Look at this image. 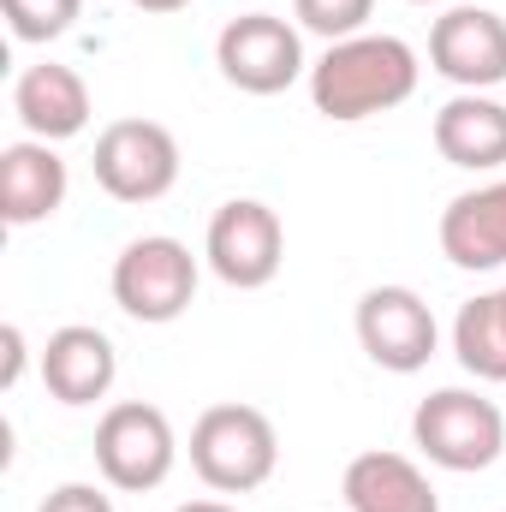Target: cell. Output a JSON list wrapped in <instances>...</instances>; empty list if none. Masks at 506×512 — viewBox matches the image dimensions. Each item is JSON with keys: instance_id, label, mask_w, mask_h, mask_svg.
Returning <instances> with one entry per match:
<instances>
[{"instance_id": "obj_12", "label": "cell", "mask_w": 506, "mask_h": 512, "mask_svg": "<svg viewBox=\"0 0 506 512\" xmlns=\"http://www.w3.org/2000/svg\"><path fill=\"white\" fill-rule=\"evenodd\" d=\"M66 191H72V173L54 155V143L18 137L0 149V221L6 227H36V221L60 215Z\"/></svg>"}, {"instance_id": "obj_1", "label": "cell", "mask_w": 506, "mask_h": 512, "mask_svg": "<svg viewBox=\"0 0 506 512\" xmlns=\"http://www.w3.org/2000/svg\"><path fill=\"white\" fill-rule=\"evenodd\" d=\"M417 48L399 42V36H346V42H328V54L310 66V102L322 120L334 126H352V120H370V114H387L399 102L417 96Z\"/></svg>"}, {"instance_id": "obj_13", "label": "cell", "mask_w": 506, "mask_h": 512, "mask_svg": "<svg viewBox=\"0 0 506 512\" xmlns=\"http://www.w3.org/2000/svg\"><path fill=\"white\" fill-rule=\"evenodd\" d=\"M441 256L465 274L506 268V179L459 191L441 209Z\"/></svg>"}, {"instance_id": "obj_15", "label": "cell", "mask_w": 506, "mask_h": 512, "mask_svg": "<svg viewBox=\"0 0 506 512\" xmlns=\"http://www.w3.org/2000/svg\"><path fill=\"white\" fill-rule=\"evenodd\" d=\"M435 149H441V161H453L465 173L506 167V102L483 96V90H459L435 114Z\"/></svg>"}, {"instance_id": "obj_2", "label": "cell", "mask_w": 506, "mask_h": 512, "mask_svg": "<svg viewBox=\"0 0 506 512\" xmlns=\"http://www.w3.org/2000/svg\"><path fill=\"white\" fill-rule=\"evenodd\" d=\"M191 471L215 495H251L280 471V435L256 405H209L191 423Z\"/></svg>"}, {"instance_id": "obj_18", "label": "cell", "mask_w": 506, "mask_h": 512, "mask_svg": "<svg viewBox=\"0 0 506 512\" xmlns=\"http://www.w3.org/2000/svg\"><path fill=\"white\" fill-rule=\"evenodd\" d=\"M78 6L84 0H0V12H6V24H12L18 42H54V36H66L78 24Z\"/></svg>"}, {"instance_id": "obj_4", "label": "cell", "mask_w": 506, "mask_h": 512, "mask_svg": "<svg viewBox=\"0 0 506 512\" xmlns=\"http://www.w3.org/2000/svg\"><path fill=\"white\" fill-rule=\"evenodd\" d=\"M179 465V435L167 423L161 405L149 399H120L102 411L96 423V471L108 477V489L120 495H149L173 477Z\"/></svg>"}, {"instance_id": "obj_10", "label": "cell", "mask_w": 506, "mask_h": 512, "mask_svg": "<svg viewBox=\"0 0 506 512\" xmlns=\"http://www.w3.org/2000/svg\"><path fill=\"white\" fill-rule=\"evenodd\" d=\"M429 66L459 90L506 84V18L489 6H447L429 30Z\"/></svg>"}, {"instance_id": "obj_25", "label": "cell", "mask_w": 506, "mask_h": 512, "mask_svg": "<svg viewBox=\"0 0 506 512\" xmlns=\"http://www.w3.org/2000/svg\"><path fill=\"white\" fill-rule=\"evenodd\" d=\"M411 6H435V0H411Z\"/></svg>"}, {"instance_id": "obj_11", "label": "cell", "mask_w": 506, "mask_h": 512, "mask_svg": "<svg viewBox=\"0 0 506 512\" xmlns=\"http://www.w3.org/2000/svg\"><path fill=\"white\" fill-rule=\"evenodd\" d=\"M114 376H120V352L102 328L90 322H66L48 334L42 346V382L60 405H96L114 393Z\"/></svg>"}, {"instance_id": "obj_9", "label": "cell", "mask_w": 506, "mask_h": 512, "mask_svg": "<svg viewBox=\"0 0 506 512\" xmlns=\"http://www.w3.org/2000/svg\"><path fill=\"white\" fill-rule=\"evenodd\" d=\"M358 346L376 370H393V376H417L429 358H435V310L411 292V286H370L358 298Z\"/></svg>"}, {"instance_id": "obj_24", "label": "cell", "mask_w": 506, "mask_h": 512, "mask_svg": "<svg viewBox=\"0 0 506 512\" xmlns=\"http://www.w3.org/2000/svg\"><path fill=\"white\" fill-rule=\"evenodd\" d=\"M495 298H501V310H506V286H501V292H495Z\"/></svg>"}, {"instance_id": "obj_20", "label": "cell", "mask_w": 506, "mask_h": 512, "mask_svg": "<svg viewBox=\"0 0 506 512\" xmlns=\"http://www.w3.org/2000/svg\"><path fill=\"white\" fill-rule=\"evenodd\" d=\"M36 512H114V501L96 483H60V489H48V501Z\"/></svg>"}, {"instance_id": "obj_3", "label": "cell", "mask_w": 506, "mask_h": 512, "mask_svg": "<svg viewBox=\"0 0 506 512\" xmlns=\"http://www.w3.org/2000/svg\"><path fill=\"white\" fill-rule=\"evenodd\" d=\"M411 441L429 465L471 477V471H489L506 453V417L495 399H483L471 387H435L411 411Z\"/></svg>"}, {"instance_id": "obj_14", "label": "cell", "mask_w": 506, "mask_h": 512, "mask_svg": "<svg viewBox=\"0 0 506 512\" xmlns=\"http://www.w3.org/2000/svg\"><path fill=\"white\" fill-rule=\"evenodd\" d=\"M12 114L18 126L42 143H66L90 126V84L60 66V60H42V66H24L18 84H12Z\"/></svg>"}, {"instance_id": "obj_19", "label": "cell", "mask_w": 506, "mask_h": 512, "mask_svg": "<svg viewBox=\"0 0 506 512\" xmlns=\"http://www.w3.org/2000/svg\"><path fill=\"white\" fill-rule=\"evenodd\" d=\"M292 12H298L304 30H316L328 42H346V36H364L376 0H292Z\"/></svg>"}, {"instance_id": "obj_8", "label": "cell", "mask_w": 506, "mask_h": 512, "mask_svg": "<svg viewBox=\"0 0 506 512\" xmlns=\"http://www.w3.org/2000/svg\"><path fill=\"white\" fill-rule=\"evenodd\" d=\"M203 256L215 268V280H227L233 292H256L280 274L286 262V227L268 203L256 197H233L209 215V239H203Z\"/></svg>"}, {"instance_id": "obj_22", "label": "cell", "mask_w": 506, "mask_h": 512, "mask_svg": "<svg viewBox=\"0 0 506 512\" xmlns=\"http://www.w3.org/2000/svg\"><path fill=\"white\" fill-rule=\"evenodd\" d=\"M131 6H143V12H185L191 0H131Z\"/></svg>"}, {"instance_id": "obj_23", "label": "cell", "mask_w": 506, "mask_h": 512, "mask_svg": "<svg viewBox=\"0 0 506 512\" xmlns=\"http://www.w3.org/2000/svg\"><path fill=\"white\" fill-rule=\"evenodd\" d=\"M173 512H239V507H227V501H185V507H173Z\"/></svg>"}, {"instance_id": "obj_6", "label": "cell", "mask_w": 506, "mask_h": 512, "mask_svg": "<svg viewBox=\"0 0 506 512\" xmlns=\"http://www.w3.org/2000/svg\"><path fill=\"white\" fill-rule=\"evenodd\" d=\"M215 66L233 90L245 96H280L298 78H310L304 66V36L298 24H286L280 12H245L215 36Z\"/></svg>"}, {"instance_id": "obj_17", "label": "cell", "mask_w": 506, "mask_h": 512, "mask_svg": "<svg viewBox=\"0 0 506 512\" xmlns=\"http://www.w3.org/2000/svg\"><path fill=\"white\" fill-rule=\"evenodd\" d=\"M453 358L477 382H506V310L495 292L459 304V316H453Z\"/></svg>"}, {"instance_id": "obj_21", "label": "cell", "mask_w": 506, "mask_h": 512, "mask_svg": "<svg viewBox=\"0 0 506 512\" xmlns=\"http://www.w3.org/2000/svg\"><path fill=\"white\" fill-rule=\"evenodd\" d=\"M0 346H6L0 387H18V376H24V328H18V322H6V328H0Z\"/></svg>"}, {"instance_id": "obj_16", "label": "cell", "mask_w": 506, "mask_h": 512, "mask_svg": "<svg viewBox=\"0 0 506 512\" xmlns=\"http://www.w3.org/2000/svg\"><path fill=\"white\" fill-rule=\"evenodd\" d=\"M340 495H346L352 512H441V495L417 471V459L387 453V447H370V453H358L346 465Z\"/></svg>"}, {"instance_id": "obj_7", "label": "cell", "mask_w": 506, "mask_h": 512, "mask_svg": "<svg viewBox=\"0 0 506 512\" xmlns=\"http://www.w3.org/2000/svg\"><path fill=\"white\" fill-rule=\"evenodd\" d=\"M96 185L114 203H161L179 185V137L161 120H114L96 137Z\"/></svg>"}, {"instance_id": "obj_5", "label": "cell", "mask_w": 506, "mask_h": 512, "mask_svg": "<svg viewBox=\"0 0 506 512\" xmlns=\"http://www.w3.org/2000/svg\"><path fill=\"white\" fill-rule=\"evenodd\" d=\"M197 298V256L191 245L167 239V233H143L131 239L126 251L114 256V304L126 310L131 322L167 328L191 310Z\"/></svg>"}]
</instances>
